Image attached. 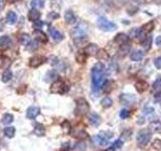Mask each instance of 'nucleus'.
I'll return each mask as SVG.
<instances>
[{
	"mask_svg": "<svg viewBox=\"0 0 161 151\" xmlns=\"http://www.w3.org/2000/svg\"><path fill=\"white\" fill-rule=\"evenodd\" d=\"M19 42H20V43H21V44H23V45H28V43L31 42L29 34L22 33L21 35H20V37H19Z\"/></svg>",
	"mask_w": 161,
	"mask_h": 151,
	"instance_id": "obj_22",
	"label": "nucleus"
},
{
	"mask_svg": "<svg viewBox=\"0 0 161 151\" xmlns=\"http://www.w3.org/2000/svg\"><path fill=\"white\" fill-rule=\"evenodd\" d=\"M49 34H51V36L56 42H62L63 40V34L62 32H60L56 28H53V27L49 28Z\"/></svg>",
	"mask_w": 161,
	"mask_h": 151,
	"instance_id": "obj_9",
	"label": "nucleus"
},
{
	"mask_svg": "<svg viewBox=\"0 0 161 151\" xmlns=\"http://www.w3.org/2000/svg\"><path fill=\"white\" fill-rule=\"evenodd\" d=\"M123 146V142L121 140H116L113 144V148H121Z\"/></svg>",
	"mask_w": 161,
	"mask_h": 151,
	"instance_id": "obj_43",
	"label": "nucleus"
},
{
	"mask_svg": "<svg viewBox=\"0 0 161 151\" xmlns=\"http://www.w3.org/2000/svg\"><path fill=\"white\" fill-rule=\"evenodd\" d=\"M102 90L106 94L110 93L111 90H112V83H111L110 81H105L103 83V85H102Z\"/></svg>",
	"mask_w": 161,
	"mask_h": 151,
	"instance_id": "obj_29",
	"label": "nucleus"
},
{
	"mask_svg": "<svg viewBox=\"0 0 161 151\" xmlns=\"http://www.w3.org/2000/svg\"><path fill=\"white\" fill-rule=\"evenodd\" d=\"M142 31L143 32H151V31L154 29V22L153 21H149V22H147L146 24H144L143 26H142Z\"/></svg>",
	"mask_w": 161,
	"mask_h": 151,
	"instance_id": "obj_26",
	"label": "nucleus"
},
{
	"mask_svg": "<svg viewBox=\"0 0 161 151\" xmlns=\"http://www.w3.org/2000/svg\"><path fill=\"white\" fill-rule=\"evenodd\" d=\"M155 98L156 99H158V100H161V92L158 93L157 95H155Z\"/></svg>",
	"mask_w": 161,
	"mask_h": 151,
	"instance_id": "obj_47",
	"label": "nucleus"
},
{
	"mask_svg": "<svg viewBox=\"0 0 161 151\" xmlns=\"http://www.w3.org/2000/svg\"><path fill=\"white\" fill-rule=\"evenodd\" d=\"M130 49H131V44L125 43V44L121 45V47H120V50H119V56H122V58H124V56H126L127 54H129V52H130Z\"/></svg>",
	"mask_w": 161,
	"mask_h": 151,
	"instance_id": "obj_17",
	"label": "nucleus"
},
{
	"mask_svg": "<svg viewBox=\"0 0 161 151\" xmlns=\"http://www.w3.org/2000/svg\"><path fill=\"white\" fill-rule=\"evenodd\" d=\"M150 139H151L150 131H149L148 129H142L138 132L136 140H137V143L139 144L140 146H145L149 143Z\"/></svg>",
	"mask_w": 161,
	"mask_h": 151,
	"instance_id": "obj_3",
	"label": "nucleus"
},
{
	"mask_svg": "<svg viewBox=\"0 0 161 151\" xmlns=\"http://www.w3.org/2000/svg\"><path fill=\"white\" fill-rule=\"evenodd\" d=\"M75 136H76L77 138H79V139H85V138H87V137H88V134H87V132H86V131L82 130V131H79L78 134L75 135Z\"/></svg>",
	"mask_w": 161,
	"mask_h": 151,
	"instance_id": "obj_36",
	"label": "nucleus"
},
{
	"mask_svg": "<svg viewBox=\"0 0 161 151\" xmlns=\"http://www.w3.org/2000/svg\"><path fill=\"white\" fill-rule=\"evenodd\" d=\"M37 47H38L37 42H36V40H33V42H30L28 43V47H27V49H28L29 52H33V50H35Z\"/></svg>",
	"mask_w": 161,
	"mask_h": 151,
	"instance_id": "obj_34",
	"label": "nucleus"
},
{
	"mask_svg": "<svg viewBox=\"0 0 161 151\" xmlns=\"http://www.w3.org/2000/svg\"><path fill=\"white\" fill-rule=\"evenodd\" d=\"M6 19H7V22L9 24H14L17 21L16 13L13 12V11H9L7 13V16H6Z\"/></svg>",
	"mask_w": 161,
	"mask_h": 151,
	"instance_id": "obj_20",
	"label": "nucleus"
},
{
	"mask_svg": "<svg viewBox=\"0 0 161 151\" xmlns=\"http://www.w3.org/2000/svg\"><path fill=\"white\" fill-rule=\"evenodd\" d=\"M49 17L51 18V19H56V18H58V14L56 12H51L49 14Z\"/></svg>",
	"mask_w": 161,
	"mask_h": 151,
	"instance_id": "obj_44",
	"label": "nucleus"
},
{
	"mask_svg": "<svg viewBox=\"0 0 161 151\" xmlns=\"http://www.w3.org/2000/svg\"><path fill=\"white\" fill-rule=\"evenodd\" d=\"M70 148H71V143L70 142H65L63 143L60 147V151H69Z\"/></svg>",
	"mask_w": 161,
	"mask_h": 151,
	"instance_id": "obj_41",
	"label": "nucleus"
},
{
	"mask_svg": "<svg viewBox=\"0 0 161 151\" xmlns=\"http://www.w3.org/2000/svg\"><path fill=\"white\" fill-rule=\"evenodd\" d=\"M39 114V108L38 107H35V106H31L27 109V112H26V116L28 119H35L36 117L38 116Z\"/></svg>",
	"mask_w": 161,
	"mask_h": 151,
	"instance_id": "obj_8",
	"label": "nucleus"
},
{
	"mask_svg": "<svg viewBox=\"0 0 161 151\" xmlns=\"http://www.w3.org/2000/svg\"><path fill=\"white\" fill-rule=\"evenodd\" d=\"M11 44V38L7 35H3L0 37V47L6 49Z\"/></svg>",
	"mask_w": 161,
	"mask_h": 151,
	"instance_id": "obj_16",
	"label": "nucleus"
},
{
	"mask_svg": "<svg viewBox=\"0 0 161 151\" xmlns=\"http://www.w3.org/2000/svg\"><path fill=\"white\" fill-rule=\"evenodd\" d=\"M34 133L37 135V136H44V133H45L44 127L42 125H40V124L36 125L35 128H34Z\"/></svg>",
	"mask_w": 161,
	"mask_h": 151,
	"instance_id": "obj_31",
	"label": "nucleus"
},
{
	"mask_svg": "<svg viewBox=\"0 0 161 151\" xmlns=\"http://www.w3.org/2000/svg\"><path fill=\"white\" fill-rule=\"evenodd\" d=\"M141 32H142V29L141 28H133V29H131L130 34H129V37H132V38H134V40H136Z\"/></svg>",
	"mask_w": 161,
	"mask_h": 151,
	"instance_id": "obj_30",
	"label": "nucleus"
},
{
	"mask_svg": "<svg viewBox=\"0 0 161 151\" xmlns=\"http://www.w3.org/2000/svg\"><path fill=\"white\" fill-rule=\"evenodd\" d=\"M142 45H143L145 50L150 49L151 45H152V36H148V37L145 38L143 42H142Z\"/></svg>",
	"mask_w": 161,
	"mask_h": 151,
	"instance_id": "obj_28",
	"label": "nucleus"
},
{
	"mask_svg": "<svg viewBox=\"0 0 161 151\" xmlns=\"http://www.w3.org/2000/svg\"><path fill=\"white\" fill-rule=\"evenodd\" d=\"M107 151H114V148H113V147H111V148H109V149H108Z\"/></svg>",
	"mask_w": 161,
	"mask_h": 151,
	"instance_id": "obj_49",
	"label": "nucleus"
},
{
	"mask_svg": "<svg viewBox=\"0 0 161 151\" xmlns=\"http://www.w3.org/2000/svg\"><path fill=\"white\" fill-rule=\"evenodd\" d=\"M89 109H90V106L88 104L87 100L83 99H79L77 101V108H76V113L80 116H83V115H86V114L89 112Z\"/></svg>",
	"mask_w": 161,
	"mask_h": 151,
	"instance_id": "obj_4",
	"label": "nucleus"
},
{
	"mask_svg": "<svg viewBox=\"0 0 161 151\" xmlns=\"http://www.w3.org/2000/svg\"><path fill=\"white\" fill-rule=\"evenodd\" d=\"M11 79H12V72L10 70H5L2 74V81L4 83H8Z\"/></svg>",
	"mask_w": 161,
	"mask_h": 151,
	"instance_id": "obj_24",
	"label": "nucleus"
},
{
	"mask_svg": "<svg viewBox=\"0 0 161 151\" xmlns=\"http://www.w3.org/2000/svg\"><path fill=\"white\" fill-rule=\"evenodd\" d=\"M152 126H153V130H154V131L157 132V133H159V134H161V123L156 122V123H154Z\"/></svg>",
	"mask_w": 161,
	"mask_h": 151,
	"instance_id": "obj_40",
	"label": "nucleus"
},
{
	"mask_svg": "<svg viewBox=\"0 0 161 151\" xmlns=\"http://www.w3.org/2000/svg\"><path fill=\"white\" fill-rule=\"evenodd\" d=\"M46 61V58L44 56H35L29 59V66L31 68H38Z\"/></svg>",
	"mask_w": 161,
	"mask_h": 151,
	"instance_id": "obj_6",
	"label": "nucleus"
},
{
	"mask_svg": "<svg viewBox=\"0 0 161 151\" xmlns=\"http://www.w3.org/2000/svg\"><path fill=\"white\" fill-rule=\"evenodd\" d=\"M34 35H35L36 40H39V42H47V36L45 35V33L44 32V31L39 30V29H38V30H35L34 31Z\"/></svg>",
	"mask_w": 161,
	"mask_h": 151,
	"instance_id": "obj_18",
	"label": "nucleus"
},
{
	"mask_svg": "<svg viewBox=\"0 0 161 151\" xmlns=\"http://www.w3.org/2000/svg\"><path fill=\"white\" fill-rule=\"evenodd\" d=\"M67 91H69V87L62 81H56L51 87V92L53 94H62L63 95Z\"/></svg>",
	"mask_w": 161,
	"mask_h": 151,
	"instance_id": "obj_5",
	"label": "nucleus"
},
{
	"mask_svg": "<svg viewBox=\"0 0 161 151\" xmlns=\"http://www.w3.org/2000/svg\"><path fill=\"white\" fill-rule=\"evenodd\" d=\"M96 56L98 59H102V61H105V59H109V54L105 49H99L96 54Z\"/></svg>",
	"mask_w": 161,
	"mask_h": 151,
	"instance_id": "obj_25",
	"label": "nucleus"
},
{
	"mask_svg": "<svg viewBox=\"0 0 161 151\" xmlns=\"http://www.w3.org/2000/svg\"><path fill=\"white\" fill-rule=\"evenodd\" d=\"M76 59L79 64H85L86 61H87V56H86V54H83V52H79L76 56Z\"/></svg>",
	"mask_w": 161,
	"mask_h": 151,
	"instance_id": "obj_33",
	"label": "nucleus"
},
{
	"mask_svg": "<svg viewBox=\"0 0 161 151\" xmlns=\"http://www.w3.org/2000/svg\"><path fill=\"white\" fill-rule=\"evenodd\" d=\"M1 122H2V124H4V125L11 124V123L13 122V116L11 115V114H5V115L2 117Z\"/></svg>",
	"mask_w": 161,
	"mask_h": 151,
	"instance_id": "obj_27",
	"label": "nucleus"
},
{
	"mask_svg": "<svg viewBox=\"0 0 161 151\" xmlns=\"http://www.w3.org/2000/svg\"><path fill=\"white\" fill-rule=\"evenodd\" d=\"M89 121L92 125L94 126H99L101 124V117L97 113H91L89 116Z\"/></svg>",
	"mask_w": 161,
	"mask_h": 151,
	"instance_id": "obj_13",
	"label": "nucleus"
},
{
	"mask_svg": "<svg viewBox=\"0 0 161 151\" xmlns=\"http://www.w3.org/2000/svg\"><path fill=\"white\" fill-rule=\"evenodd\" d=\"M44 0H31L30 2V6L32 7V9H40L44 7Z\"/></svg>",
	"mask_w": 161,
	"mask_h": 151,
	"instance_id": "obj_21",
	"label": "nucleus"
},
{
	"mask_svg": "<svg viewBox=\"0 0 161 151\" xmlns=\"http://www.w3.org/2000/svg\"><path fill=\"white\" fill-rule=\"evenodd\" d=\"M120 101L122 102V104L124 105H129L132 104L135 101V97L132 95H127V94H123V95L120 97Z\"/></svg>",
	"mask_w": 161,
	"mask_h": 151,
	"instance_id": "obj_11",
	"label": "nucleus"
},
{
	"mask_svg": "<svg viewBox=\"0 0 161 151\" xmlns=\"http://www.w3.org/2000/svg\"><path fill=\"white\" fill-rule=\"evenodd\" d=\"M77 148H78L80 151H86V149H87V145H86V143H78L77 144Z\"/></svg>",
	"mask_w": 161,
	"mask_h": 151,
	"instance_id": "obj_42",
	"label": "nucleus"
},
{
	"mask_svg": "<svg viewBox=\"0 0 161 151\" xmlns=\"http://www.w3.org/2000/svg\"><path fill=\"white\" fill-rule=\"evenodd\" d=\"M135 89L137 90V92L143 93L148 89V84L145 81H138L137 83L135 84Z\"/></svg>",
	"mask_w": 161,
	"mask_h": 151,
	"instance_id": "obj_14",
	"label": "nucleus"
},
{
	"mask_svg": "<svg viewBox=\"0 0 161 151\" xmlns=\"http://www.w3.org/2000/svg\"><path fill=\"white\" fill-rule=\"evenodd\" d=\"M99 50V47L97 44H94V43H90L86 47L85 49V54H89V56H96L97 52Z\"/></svg>",
	"mask_w": 161,
	"mask_h": 151,
	"instance_id": "obj_10",
	"label": "nucleus"
},
{
	"mask_svg": "<svg viewBox=\"0 0 161 151\" xmlns=\"http://www.w3.org/2000/svg\"><path fill=\"white\" fill-rule=\"evenodd\" d=\"M155 43H156V45H158V47H160V45H161V35H159L157 38H156Z\"/></svg>",
	"mask_w": 161,
	"mask_h": 151,
	"instance_id": "obj_45",
	"label": "nucleus"
},
{
	"mask_svg": "<svg viewBox=\"0 0 161 151\" xmlns=\"http://www.w3.org/2000/svg\"><path fill=\"white\" fill-rule=\"evenodd\" d=\"M17 1H19V0H7V2H9V3H15Z\"/></svg>",
	"mask_w": 161,
	"mask_h": 151,
	"instance_id": "obj_48",
	"label": "nucleus"
},
{
	"mask_svg": "<svg viewBox=\"0 0 161 151\" xmlns=\"http://www.w3.org/2000/svg\"><path fill=\"white\" fill-rule=\"evenodd\" d=\"M99 151H104V150H99Z\"/></svg>",
	"mask_w": 161,
	"mask_h": 151,
	"instance_id": "obj_50",
	"label": "nucleus"
},
{
	"mask_svg": "<svg viewBox=\"0 0 161 151\" xmlns=\"http://www.w3.org/2000/svg\"><path fill=\"white\" fill-rule=\"evenodd\" d=\"M101 104H102V106H103L104 108H110V107L112 106V104H113V100L111 99L110 97H106V98H104V99L102 100Z\"/></svg>",
	"mask_w": 161,
	"mask_h": 151,
	"instance_id": "obj_32",
	"label": "nucleus"
},
{
	"mask_svg": "<svg viewBox=\"0 0 161 151\" xmlns=\"http://www.w3.org/2000/svg\"><path fill=\"white\" fill-rule=\"evenodd\" d=\"M3 132H4V135H5L6 137H8V138H12L15 134V128L12 127V126H9V127H6L5 129H4Z\"/></svg>",
	"mask_w": 161,
	"mask_h": 151,
	"instance_id": "obj_23",
	"label": "nucleus"
},
{
	"mask_svg": "<svg viewBox=\"0 0 161 151\" xmlns=\"http://www.w3.org/2000/svg\"><path fill=\"white\" fill-rule=\"evenodd\" d=\"M154 66L156 67V68H158V70H161V56H157V58L154 59Z\"/></svg>",
	"mask_w": 161,
	"mask_h": 151,
	"instance_id": "obj_39",
	"label": "nucleus"
},
{
	"mask_svg": "<svg viewBox=\"0 0 161 151\" xmlns=\"http://www.w3.org/2000/svg\"><path fill=\"white\" fill-rule=\"evenodd\" d=\"M40 18V12L37 10V9H31L28 12V19L32 22L37 21Z\"/></svg>",
	"mask_w": 161,
	"mask_h": 151,
	"instance_id": "obj_12",
	"label": "nucleus"
},
{
	"mask_svg": "<svg viewBox=\"0 0 161 151\" xmlns=\"http://www.w3.org/2000/svg\"><path fill=\"white\" fill-rule=\"evenodd\" d=\"M143 56H144V54H143V52H142V50H136V52H132L130 58L133 61H139L143 59Z\"/></svg>",
	"mask_w": 161,
	"mask_h": 151,
	"instance_id": "obj_19",
	"label": "nucleus"
},
{
	"mask_svg": "<svg viewBox=\"0 0 161 151\" xmlns=\"http://www.w3.org/2000/svg\"><path fill=\"white\" fill-rule=\"evenodd\" d=\"M65 20L67 23H74V22H76L77 18L75 16L74 12H72V10H67L65 13Z\"/></svg>",
	"mask_w": 161,
	"mask_h": 151,
	"instance_id": "obj_15",
	"label": "nucleus"
},
{
	"mask_svg": "<svg viewBox=\"0 0 161 151\" xmlns=\"http://www.w3.org/2000/svg\"><path fill=\"white\" fill-rule=\"evenodd\" d=\"M129 116V111L126 109H122L121 111H120V117L121 119H127Z\"/></svg>",
	"mask_w": 161,
	"mask_h": 151,
	"instance_id": "obj_38",
	"label": "nucleus"
},
{
	"mask_svg": "<svg viewBox=\"0 0 161 151\" xmlns=\"http://www.w3.org/2000/svg\"><path fill=\"white\" fill-rule=\"evenodd\" d=\"M4 6H5V1L4 0H0V11L4 8Z\"/></svg>",
	"mask_w": 161,
	"mask_h": 151,
	"instance_id": "obj_46",
	"label": "nucleus"
},
{
	"mask_svg": "<svg viewBox=\"0 0 161 151\" xmlns=\"http://www.w3.org/2000/svg\"><path fill=\"white\" fill-rule=\"evenodd\" d=\"M92 82L95 90H98L105 82V66L102 63H97L92 68Z\"/></svg>",
	"mask_w": 161,
	"mask_h": 151,
	"instance_id": "obj_1",
	"label": "nucleus"
},
{
	"mask_svg": "<svg viewBox=\"0 0 161 151\" xmlns=\"http://www.w3.org/2000/svg\"><path fill=\"white\" fill-rule=\"evenodd\" d=\"M115 42L117 43V44H119V45H123V44H125V43L128 42V40H129V35L128 34H126V33H123V32H121V33H118L116 36H115Z\"/></svg>",
	"mask_w": 161,
	"mask_h": 151,
	"instance_id": "obj_7",
	"label": "nucleus"
},
{
	"mask_svg": "<svg viewBox=\"0 0 161 151\" xmlns=\"http://www.w3.org/2000/svg\"><path fill=\"white\" fill-rule=\"evenodd\" d=\"M97 25L101 30L104 31H113L117 29V25L114 23V22L108 20L107 18L105 17H99L98 20H97Z\"/></svg>",
	"mask_w": 161,
	"mask_h": 151,
	"instance_id": "obj_2",
	"label": "nucleus"
},
{
	"mask_svg": "<svg viewBox=\"0 0 161 151\" xmlns=\"http://www.w3.org/2000/svg\"><path fill=\"white\" fill-rule=\"evenodd\" d=\"M152 147H153V149H155L157 151L161 150V140H160V139H155V140L153 141Z\"/></svg>",
	"mask_w": 161,
	"mask_h": 151,
	"instance_id": "obj_35",
	"label": "nucleus"
},
{
	"mask_svg": "<svg viewBox=\"0 0 161 151\" xmlns=\"http://www.w3.org/2000/svg\"><path fill=\"white\" fill-rule=\"evenodd\" d=\"M160 88H161V78H158L153 83V89L154 90H159Z\"/></svg>",
	"mask_w": 161,
	"mask_h": 151,
	"instance_id": "obj_37",
	"label": "nucleus"
}]
</instances>
